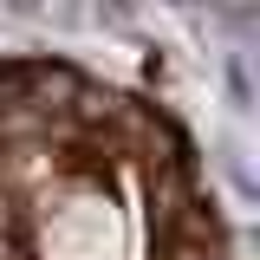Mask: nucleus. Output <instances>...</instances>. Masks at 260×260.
I'll use <instances>...</instances> for the list:
<instances>
[{"label":"nucleus","mask_w":260,"mask_h":260,"mask_svg":"<svg viewBox=\"0 0 260 260\" xmlns=\"http://www.w3.org/2000/svg\"><path fill=\"white\" fill-rule=\"evenodd\" d=\"M169 7H195V0H169Z\"/></svg>","instance_id":"1"},{"label":"nucleus","mask_w":260,"mask_h":260,"mask_svg":"<svg viewBox=\"0 0 260 260\" xmlns=\"http://www.w3.org/2000/svg\"><path fill=\"white\" fill-rule=\"evenodd\" d=\"M111 7H117V13H124V7H130V0H111Z\"/></svg>","instance_id":"2"}]
</instances>
